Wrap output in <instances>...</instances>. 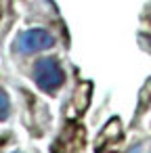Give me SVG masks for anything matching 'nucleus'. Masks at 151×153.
I'll use <instances>...</instances> for the list:
<instances>
[{
	"label": "nucleus",
	"mask_w": 151,
	"mask_h": 153,
	"mask_svg": "<svg viewBox=\"0 0 151 153\" xmlns=\"http://www.w3.org/2000/svg\"><path fill=\"white\" fill-rule=\"evenodd\" d=\"M32 78H34V82L40 90L55 92L63 84V69H61V65L55 57H44V59L36 61Z\"/></svg>",
	"instance_id": "1"
},
{
	"label": "nucleus",
	"mask_w": 151,
	"mask_h": 153,
	"mask_svg": "<svg viewBox=\"0 0 151 153\" xmlns=\"http://www.w3.org/2000/svg\"><path fill=\"white\" fill-rule=\"evenodd\" d=\"M55 46V38L42 30V27H32V30H25L17 36L15 40V48L19 55H34V53H40V51H46Z\"/></svg>",
	"instance_id": "2"
},
{
	"label": "nucleus",
	"mask_w": 151,
	"mask_h": 153,
	"mask_svg": "<svg viewBox=\"0 0 151 153\" xmlns=\"http://www.w3.org/2000/svg\"><path fill=\"white\" fill-rule=\"evenodd\" d=\"M0 101H2V113H0V117L7 120V115H9V97H7V92H4V90L0 92Z\"/></svg>",
	"instance_id": "3"
},
{
	"label": "nucleus",
	"mask_w": 151,
	"mask_h": 153,
	"mask_svg": "<svg viewBox=\"0 0 151 153\" xmlns=\"http://www.w3.org/2000/svg\"><path fill=\"white\" fill-rule=\"evenodd\" d=\"M15 153H17V151H15Z\"/></svg>",
	"instance_id": "4"
}]
</instances>
